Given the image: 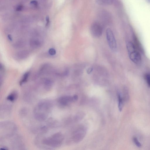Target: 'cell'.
Masks as SVG:
<instances>
[{
    "label": "cell",
    "instance_id": "2e32d148",
    "mask_svg": "<svg viewBox=\"0 0 150 150\" xmlns=\"http://www.w3.org/2000/svg\"><path fill=\"white\" fill-rule=\"evenodd\" d=\"M145 78L148 85L150 87V74H147L145 75Z\"/></svg>",
    "mask_w": 150,
    "mask_h": 150
},
{
    "label": "cell",
    "instance_id": "7a4b0ae2",
    "mask_svg": "<svg viewBox=\"0 0 150 150\" xmlns=\"http://www.w3.org/2000/svg\"><path fill=\"white\" fill-rule=\"evenodd\" d=\"M63 139V137L62 134L58 133L44 140V143L47 146L57 147L61 145Z\"/></svg>",
    "mask_w": 150,
    "mask_h": 150
},
{
    "label": "cell",
    "instance_id": "5bb4252c",
    "mask_svg": "<svg viewBox=\"0 0 150 150\" xmlns=\"http://www.w3.org/2000/svg\"><path fill=\"white\" fill-rule=\"evenodd\" d=\"M29 75V72H27L24 74L22 80L20 82L19 84L20 85H22L24 83L26 82L28 79Z\"/></svg>",
    "mask_w": 150,
    "mask_h": 150
},
{
    "label": "cell",
    "instance_id": "30bf717a",
    "mask_svg": "<svg viewBox=\"0 0 150 150\" xmlns=\"http://www.w3.org/2000/svg\"><path fill=\"white\" fill-rule=\"evenodd\" d=\"M97 3L100 5H110L113 3V0H96Z\"/></svg>",
    "mask_w": 150,
    "mask_h": 150
},
{
    "label": "cell",
    "instance_id": "7c38bea8",
    "mask_svg": "<svg viewBox=\"0 0 150 150\" xmlns=\"http://www.w3.org/2000/svg\"><path fill=\"white\" fill-rule=\"evenodd\" d=\"M127 49L128 53L136 50L135 45L133 43L131 42H129L127 43Z\"/></svg>",
    "mask_w": 150,
    "mask_h": 150
},
{
    "label": "cell",
    "instance_id": "ffe728a7",
    "mask_svg": "<svg viewBox=\"0 0 150 150\" xmlns=\"http://www.w3.org/2000/svg\"><path fill=\"white\" fill-rule=\"evenodd\" d=\"M8 38L9 40L10 41H12V38L11 35H8Z\"/></svg>",
    "mask_w": 150,
    "mask_h": 150
},
{
    "label": "cell",
    "instance_id": "4fadbf2b",
    "mask_svg": "<svg viewBox=\"0 0 150 150\" xmlns=\"http://www.w3.org/2000/svg\"><path fill=\"white\" fill-rule=\"evenodd\" d=\"M17 97V93L15 92H13L9 95L7 98V99L8 100L11 101H14L16 99Z\"/></svg>",
    "mask_w": 150,
    "mask_h": 150
},
{
    "label": "cell",
    "instance_id": "52a82bcc",
    "mask_svg": "<svg viewBox=\"0 0 150 150\" xmlns=\"http://www.w3.org/2000/svg\"><path fill=\"white\" fill-rule=\"evenodd\" d=\"M128 54L129 58L133 63L136 64H138L141 63V56L137 50L128 53Z\"/></svg>",
    "mask_w": 150,
    "mask_h": 150
},
{
    "label": "cell",
    "instance_id": "3957f363",
    "mask_svg": "<svg viewBox=\"0 0 150 150\" xmlns=\"http://www.w3.org/2000/svg\"><path fill=\"white\" fill-rule=\"evenodd\" d=\"M107 39L109 46L110 49L113 51L116 50L117 44L114 36L113 31L110 29H108L106 31Z\"/></svg>",
    "mask_w": 150,
    "mask_h": 150
},
{
    "label": "cell",
    "instance_id": "ac0fdd59",
    "mask_svg": "<svg viewBox=\"0 0 150 150\" xmlns=\"http://www.w3.org/2000/svg\"><path fill=\"white\" fill-rule=\"evenodd\" d=\"M49 54L51 56L55 55L56 53V50L53 48L50 49L49 51Z\"/></svg>",
    "mask_w": 150,
    "mask_h": 150
},
{
    "label": "cell",
    "instance_id": "9c48e42d",
    "mask_svg": "<svg viewBox=\"0 0 150 150\" xmlns=\"http://www.w3.org/2000/svg\"><path fill=\"white\" fill-rule=\"evenodd\" d=\"M118 108L120 111H121L122 110L124 106L123 98L122 97L120 93H119L118 94Z\"/></svg>",
    "mask_w": 150,
    "mask_h": 150
},
{
    "label": "cell",
    "instance_id": "e0dca14e",
    "mask_svg": "<svg viewBox=\"0 0 150 150\" xmlns=\"http://www.w3.org/2000/svg\"><path fill=\"white\" fill-rule=\"evenodd\" d=\"M133 140L136 146L139 147L141 146V144H140V143L138 141L136 137L133 138Z\"/></svg>",
    "mask_w": 150,
    "mask_h": 150
},
{
    "label": "cell",
    "instance_id": "d6986e66",
    "mask_svg": "<svg viewBox=\"0 0 150 150\" xmlns=\"http://www.w3.org/2000/svg\"><path fill=\"white\" fill-rule=\"evenodd\" d=\"M93 70V68L92 67H90L88 68L87 69V73L88 74H90L92 72Z\"/></svg>",
    "mask_w": 150,
    "mask_h": 150
},
{
    "label": "cell",
    "instance_id": "6da1fadb",
    "mask_svg": "<svg viewBox=\"0 0 150 150\" xmlns=\"http://www.w3.org/2000/svg\"><path fill=\"white\" fill-rule=\"evenodd\" d=\"M50 104L48 102H44L40 103L35 110V115L37 119L40 120H43L47 117V113L50 108Z\"/></svg>",
    "mask_w": 150,
    "mask_h": 150
},
{
    "label": "cell",
    "instance_id": "277c9868",
    "mask_svg": "<svg viewBox=\"0 0 150 150\" xmlns=\"http://www.w3.org/2000/svg\"><path fill=\"white\" fill-rule=\"evenodd\" d=\"M78 97L77 95L73 96H65L61 97L58 99L59 103L61 105L66 106L69 104L76 101L78 100Z\"/></svg>",
    "mask_w": 150,
    "mask_h": 150
},
{
    "label": "cell",
    "instance_id": "ba28073f",
    "mask_svg": "<svg viewBox=\"0 0 150 150\" xmlns=\"http://www.w3.org/2000/svg\"><path fill=\"white\" fill-rule=\"evenodd\" d=\"M30 44L32 47L37 48L40 46L41 43L39 39L37 38H33L30 40Z\"/></svg>",
    "mask_w": 150,
    "mask_h": 150
},
{
    "label": "cell",
    "instance_id": "5b68a950",
    "mask_svg": "<svg viewBox=\"0 0 150 150\" xmlns=\"http://www.w3.org/2000/svg\"><path fill=\"white\" fill-rule=\"evenodd\" d=\"M86 134L85 129L83 127L79 128L73 134V139L76 142H79L83 139Z\"/></svg>",
    "mask_w": 150,
    "mask_h": 150
},
{
    "label": "cell",
    "instance_id": "8992f818",
    "mask_svg": "<svg viewBox=\"0 0 150 150\" xmlns=\"http://www.w3.org/2000/svg\"><path fill=\"white\" fill-rule=\"evenodd\" d=\"M91 31L93 36L98 37L101 36L103 30L101 24L98 22H95L91 26Z\"/></svg>",
    "mask_w": 150,
    "mask_h": 150
},
{
    "label": "cell",
    "instance_id": "8fae6325",
    "mask_svg": "<svg viewBox=\"0 0 150 150\" xmlns=\"http://www.w3.org/2000/svg\"><path fill=\"white\" fill-rule=\"evenodd\" d=\"M29 53L28 51H25L19 52L17 54L18 58L21 59H24L28 57Z\"/></svg>",
    "mask_w": 150,
    "mask_h": 150
},
{
    "label": "cell",
    "instance_id": "44dd1931",
    "mask_svg": "<svg viewBox=\"0 0 150 150\" xmlns=\"http://www.w3.org/2000/svg\"><path fill=\"white\" fill-rule=\"evenodd\" d=\"M146 1L147 3H150V0H146Z\"/></svg>",
    "mask_w": 150,
    "mask_h": 150
},
{
    "label": "cell",
    "instance_id": "9a60e30c",
    "mask_svg": "<svg viewBox=\"0 0 150 150\" xmlns=\"http://www.w3.org/2000/svg\"><path fill=\"white\" fill-rule=\"evenodd\" d=\"M53 85V83L52 81L49 79H47L45 81L44 85L45 88L47 89H49L51 88Z\"/></svg>",
    "mask_w": 150,
    "mask_h": 150
}]
</instances>
